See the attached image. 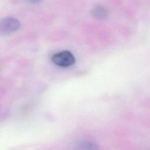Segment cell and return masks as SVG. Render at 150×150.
<instances>
[{"label": "cell", "mask_w": 150, "mask_h": 150, "mask_svg": "<svg viewBox=\"0 0 150 150\" xmlns=\"http://www.w3.org/2000/svg\"><path fill=\"white\" fill-rule=\"evenodd\" d=\"M51 60L55 64L63 67H67L74 64L76 60L73 54L69 51L64 50L54 54Z\"/></svg>", "instance_id": "cell-1"}, {"label": "cell", "mask_w": 150, "mask_h": 150, "mask_svg": "<svg viewBox=\"0 0 150 150\" xmlns=\"http://www.w3.org/2000/svg\"><path fill=\"white\" fill-rule=\"evenodd\" d=\"M21 27V22L12 17L4 18L0 20V32L3 34H10L18 30Z\"/></svg>", "instance_id": "cell-2"}, {"label": "cell", "mask_w": 150, "mask_h": 150, "mask_svg": "<svg viewBox=\"0 0 150 150\" xmlns=\"http://www.w3.org/2000/svg\"><path fill=\"white\" fill-rule=\"evenodd\" d=\"M91 14L97 20H104L108 16V11L103 6L96 5L92 8Z\"/></svg>", "instance_id": "cell-3"}, {"label": "cell", "mask_w": 150, "mask_h": 150, "mask_svg": "<svg viewBox=\"0 0 150 150\" xmlns=\"http://www.w3.org/2000/svg\"><path fill=\"white\" fill-rule=\"evenodd\" d=\"M77 146L79 150H98V146L97 144L88 141L80 142Z\"/></svg>", "instance_id": "cell-4"}, {"label": "cell", "mask_w": 150, "mask_h": 150, "mask_svg": "<svg viewBox=\"0 0 150 150\" xmlns=\"http://www.w3.org/2000/svg\"><path fill=\"white\" fill-rule=\"evenodd\" d=\"M29 1H30V2H38V1H41V0H29Z\"/></svg>", "instance_id": "cell-5"}]
</instances>
